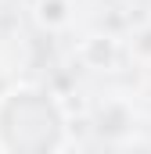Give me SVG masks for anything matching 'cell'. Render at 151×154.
<instances>
[{"instance_id": "cell-1", "label": "cell", "mask_w": 151, "mask_h": 154, "mask_svg": "<svg viewBox=\"0 0 151 154\" xmlns=\"http://www.w3.org/2000/svg\"><path fill=\"white\" fill-rule=\"evenodd\" d=\"M69 118L61 104L36 82L0 93V151L4 154H65Z\"/></svg>"}, {"instance_id": "cell-2", "label": "cell", "mask_w": 151, "mask_h": 154, "mask_svg": "<svg viewBox=\"0 0 151 154\" xmlns=\"http://www.w3.org/2000/svg\"><path fill=\"white\" fill-rule=\"evenodd\" d=\"M94 125H97V133L104 136V140H126V136H133V129H137V115H133V108L126 104V100H104L101 108H97V115H94Z\"/></svg>"}, {"instance_id": "cell-3", "label": "cell", "mask_w": 151, "mask_h": 154, "mask_svg": "<svg viewBox=\"0 0 151 154\" xmlns=\"http://www.w3.org/2000/svg\"><path fill=\"white\" fill-rule=\"evenodd\" d=\"M79 57H83V65L86 68H94V72H112L115 61L122 57V47H119V39L115 36H86L79 43Z\"/></svg>"}, {"instance_id": "cell-4", "label": "cell", "mask_w": 151, "mask_h": 154, "mask_svg": "<svg viewBox=\"0 0 151 154\" xmlns=\"http://www.w3.org/2000/svg\"><path fill=\"white\" fill-rule=\"evenodd\" d=\"M33 14H36V22L43 29L58 32V29H65L72 22V0H36Z\"/></svg>"}, {"instance_id": "cell-5", "label": "cell", "mask_w": 151, "mask_h": 154, "mask_svg": "<svg viewBox=\"0 0 151 154\" xmlns=\"http://www.w3.org/2000/svg\"><path fill=\"white\" fill-rule=\"evenodd\" d=\"M130 54L137 61L151 65V22H140L133 32H130Z\"/></svg>"}]
</instances>
